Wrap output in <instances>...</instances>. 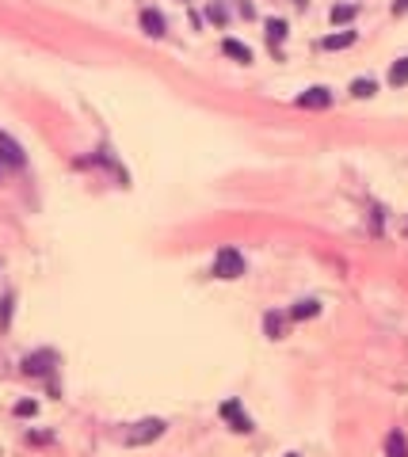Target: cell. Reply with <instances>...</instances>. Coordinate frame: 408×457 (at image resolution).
<instances>
[{
	"mask_svg": "<svg viewBox=\"0 0 408 457\" xmlns=\"http://www.w3.org/2000/svg\"><path fill=\"white\" fill-rule=\"evenodd\" d=\"M214 274L218 278H240L245 274V255H240L237 248H222L214 260Z\"/></svg>",
	"mask_w": 408,
	"mask_h": 457,
	"instance_id": "obj_1",
	"label": "cell"
},
{
	"mask_svg": "<svg viewBox=\"0 0 408 457\" xmlns=\"http://www.w3.org/2000/svg\"><path fill=\"white\" fill-rule=\"evenodd\" d=\"M160 434H164V419H141V423H134V427H130L126 442H130V446H146V442H153V438H160Z\"/></svg>",
	"mask_w": 408,
	"mask_h": 457,
	"instance_id": "obj_2",
	"label": "cell"
},
{
	"mask_svg": "<svg viewBox=\"0 0 408 457\" xmlns=\"http://www.w3.org/2000/svg\"><path fill=\"white\" fill-rule=\"evenodd\" d=\"M222 419H225L233 431H240V434H248V431H252V419L245 416V411H240L237 400H225V404H222Z\"/></svg>",
	"mask_w": 408,
	"mask_h": 457,
	"instance_id": "obj_3",
	"label": "cell"
},
{
	"mask_svg": "<svg viewBox=\"0 0 408 457\" xmlns=\"http://www.w3.org/2000/svg\"><path fill=\"white\" fill-rule=\"evenodd\" d=\"M0 160H4V164H12V168H24V164H27L24 149H19V141H12L4 130H0Z\"/></svg>",
	"mask_w": 408,
	"mask_h": 457,
	"instance_id": "obj_4",
	"label": "cell"
},
{
	"mask_svg": "<svg viewBox=\"0 0 408 457\" xmlns=\"http://www.w3.org/2000/svg\"><path fill=\"white\" fill-rule=\"evenodd\" d=\"M328 103H332V92H328V88H310V92L305 96H297V107H305V111H325Z\"/></svg>",
	"mask_w": 408,
	"mask_h": 457,
	"instance_id": "obj_5",
	"label": "cell"
},
{
	"mask_svg": "<svg viewBox=\"0 0 408 457\" xmlns=\"http://www.w3.org/2000/svg\"><path fill=\"white\" fill-rule=\"evenodd\" d=\"M141 27H146V35L160 38V35H164V16L153 12V8H146V12H141Z\"/></svg>",
	"mask_w": 408,
	"mask_h": 457,
	"instance_id": "obj_6",
	"label": "cell"
},
{
	"mask_svg": "<svg viewBox=\"0 0 408 457\" xmlns=\"http://www.w3.org/2000/svg\"><path fill=\"white\" fill-rule=\"evenodd\" d=\"M222 53H229V58L240 61V65H248V61H252V50L245 46V42H237V38H225V42H222Z\"/></svg>",
	"mask_w": 408,
	"mask_h": 457,
	"instance_id": "obj_7",
	"label": "cell"
},
{
	"mask_svg": "<svg viewBox=\"0 0 408 457\" xmlns=\"http://www.w3.org/2000/svg\"><path fill=\"white\" fill-rule=\"evenodd\" d=\"M50 362H53V354H50V351H42V354H31V359L24 362V370H27L31 377H39V374H46V370H50Z\"/></svg>",
	"mask_w": 408,
	"mask_h": 457,
	"instance_id": "obj_8",
	"label": "cell"
},
{
	"mask_svg": "<svg viewBox=\"0 0 408 457\" xmlns=\"http://www.w3.org/2000/svg\"><path fill=\"white\" fill-rule=\"evenodd\" d=\"M385 457H408V442L401 431H393L389 438H385Z\"/></svg>",
	"mask_w": 408,
	"mask_h": 457,
	"instance_id": "obj_9",
	"label": "cell"
},
{
	"mask_svg": "<svg viewBox=\"0 0 408 457\" xmlns=\"http://www.w3.org/2000/svg\"><path fill=\"white\" fill-rule=\"evenodd\" d=\"M389 84H393V88H404V84H408V58L393 61V69H389Z\"/></svg>",
	"mask_w": 408,
	"mask_h": 457,
	"instance_id": "obj_10",
	"label": "cell"
},
{
	"mask_svg": "<svg viewBox=\"0 0 408 457\" xmlns=\"http://www.w3.org/2000/svg\"><path fill=\"white\" fill-rule=\"evenodd\" d=\"M317 313H321V305H317V301H297V305L290 309L294 320H310V317H317Z\"/></svg>",
	"mask_w": 408,
	"mask_h": 457,
	"instance_id": "obj_11",
	"label": "cell"
},
{
	"mask_svg": "<svg viewBox=\"0 0 408 457\" xmlns=\"http://www.w3.org/2000/svg\"><path fill=\"white\" fill-rule=\"evenodd\" d=\"M374 92H378V84H374V81H367V76H359V81L351 84V96H355V99H370Z\"/></svg>",
	"mask_w": 408,
	"mask_h": 457,
	"instance_id": "obj_12",
	"label": "cell"
},
{
	"mask_svg": "<svg viewBox=\"0 0 408 457\" xmlns=\"http://www.w3.org/2000/svg\"><path fill=\"white\" fill-rule=\"evenodd\" d=\"M355 12H359L355 4H336L328 16H332V24H347V19H355Z\"/></svg>",
	"mask_w": 408,
	"mask_h": 457,
	"instance_id": "obj_13",
	"label": "cell"
},
{
	"mask_svg": "<svg viewBox=\"0 0 408 457\" xmlns=\"http://www.w3.org/2000/svg\"><path fill=\"white\" fill-rule=\"evenodd\" d=\"M351 42H355L351 31H344V35H328L325 38V50H344V46H351Z\"/></svg>",
	"mask_w": 408,
	"mask_h": 457,
	"instance_id": "obj_14",
	"label": "cell"
},
{
	"mask_svg": "<svg viewBox=\"0 0 408 457\" xmlns=\"http://www.w3.org/2000/svg\"><path fill=\"white\" fill-rule=\"evenodd\" d=\"M263 328H267V336H271V339H279V336H282V317H279V313H267Z\"/></svg>",
	"mask_w": 408,
	"mask_h": 457,
	"instance_id": "obj_15",
	"label": "cell"
},
{
	"mask_svg": "<svg viewBox=\"0 0 408 457\" xmlns=\"http://www.w3.org/2000/svg\"><path fill=\"white\" fill-rule=\"evenodd\" d=\"M267 38H271V42L286 38V24H282V19H267Z\"/></svg>",
	"mask_w": 408,
	"mask_h": 457,
	"instance_id": "obj_16",
	"label": "cell"
},
{
	"mask_svg": "<svg viewBox=\"0 0 408 457\" xmlns=\"http://www.w3.org/2000/svg\"><path fill=\"white\" fill-rule=\"evenodd\" d=\"M206 16H210L214 24H225V19H229V12H225L222 4H210V8H206Z\"/></svg>",
	"mask_w": 408,
	"mask_h": 457,
	"instance_id": "obj_17",
	"label": "cell"
},
{
	"mask_svg": "<svg viewBox=\"0 0 408 457\" xmlns=\"http://www.w3.org/2000/svg\"><path fill=\"white\" fill-rule=\"evenodd\" d=\"M35 411H39L35 400H24V404H16V416H35Z\"/></svg>",
	"mask_w": 408,
	"mask_h": 457,
	"instance_id": "obj_18",
	"label": "cell"
},
{
	"mask_svg": "<svg viewBox=\"0 0 408 457\" xmlns=\"http://www.w3.org/2000/svg\"><path fill=\"white\" fill-rule=\"evenodd\" d=\"M408 12V0H393V16H404Z\"/></svg>",
	"mask_w": 408,
	"mask_h": 457,
	"instance_id": "obj_19",
	"label": "cell"
},
{
	"mask_svg": "<svg viewBox=\"0 0 408 457\" xmlns=\"http://www.w3.org/2000/svg\"><path fill=\"white\" fill-rule=\"evenodd\" d=\"M294 4H297V8H305V0H294Z\"/></svg>",
	"mask_w": 408,
	"mask_h": 457,
	"instance_id": "obj_20",
	"label": "cell"
},
{
	"mask_svg": "<svg viewBox=\"0 0 408 457\" xmlns=\"http://www.w3.org/2000/svg\"><path fill=\"white\" fill-rule=\"evenodd\" d=\"M290 457H297V453H290Z\"/></svg>",
	"mask_w": 408,
	"mask_h": 457,
	"instance_id": "obj_21",
	"label": "cell"
}]
</instances>
